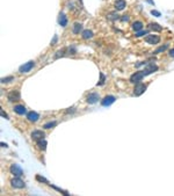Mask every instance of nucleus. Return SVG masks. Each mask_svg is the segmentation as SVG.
I'll list each match as a JSON object with an SVG mask.
<instances>
[{
    "label": "nucleus",
    "mask_w": 174,
    "mask_h": 196,
    "mask_svg": "<svg viewBox=\"0 0 174 196\" xmlns=\"http://www.w3.org/2000/svg\"><path fill=\"white\" fill-rule=\"evenodd\" d=\"M145 76H146V72H145V70H144V71L135 72V73L131 76L130 81H131V82H138V81L142 80V79H143Z\"/></svg>",
    "instance_id": "obj_1"
},
{
    "label": "nucleus",
    "mask_w": 174,
    "mask_h": 196,
    "mask_svg": "<svg viewBox=\"0 0 174 196\" xmlns=\"http://www.w3.org/2000/svg\"><path fill=\"white\" fill-rule=\"evenodd\" d=\"M10 185H12V187L16 188V189H21V188H25V182L21 180V179L19 178H14L13 180H10Z\"/></svg>",
    "instance_id": "obj_2"
},
{
    "label": "nucleus",
    "mask_w": 174,
    "mask_h": 196,
    "mask_svg": "<svg viewBox=\"0 0 174 196\" xmlns=\"http://www.w3.org/2000/svg\"><path fill=\"white\" fill-rule=\"evenodd\" d=\"M146 89V84H138L137 86H135V89H134V94L136 97H139L142 95Z\"/></svg>",
    "instance_id": "obj_3"
},
{
    "label": "nucleus",
    "mask_w": 174,
    "mask_h": 196,
    "mask_svg": "<svg viewBox=\"0 0 174 196\" xmlns=\"http://www.w3.org/2000/svg\"><path fill=\"white\" fill-rule=\"evenodd\" d=\"M35 63L34 62H28L26 64H23V65H21L20 66V69H19V72H21V73H26V72H29L33 67H34Z\"/></svg>",
    "instance_id": "obj_4"
},
{
    "label": "nucleus",
    "mask_w": 174,
    "mask_h": 196,
    "mask_svg": "<svg viewBox=\"0 0 174 196\" xmlns=\"http://www.w3.org/2000/svg\"><path fill=\"white\" fill-rule=\"evenodd\" d=\"M116 101V99H115V97H113V95H108V97H106V98L101 101V105L104 106V107H107V106H110V105H113L114 102Z\"/></svg>",
    "instance_id": "obj_5"
},
{
    "label": "nucleus",
    "mask_w": 174,
    "mask_h": 196,
    "mask_svg": "<svg viewBox=\"0 0 174 196\" xmlns=\"http://www.w3.org/2000/svg\"><path fill=\"white\" fill-rule=\"evenodd\" d=\"M145 41L148 42V44H157L160 42V37L157 35H148L145 37Z\"/></svg>",
    "instance_id": "obj_6"
},
{
    "label": "nucleus",
    "mask_w": 174,
    "mask_h": 196,
    "mask_svg": "<svg viewBox=\"0 0 174 196\" xmlns=\"http://www.w3.org/2000/svg\"><path fill=\"white\" fill-rule=\"evenodd\" d=\"M20 99H21V95H20V92H17V91H13V92H10L8 94V100L10 102L19 101Z\"/></svg>",
    "instance_id": "obj_7"
},
{
    "label": "nucleus",
    "mask_w": 174,
    "mask_h": 196,
    "mask_svg": "<svg viewBox=\"0 0 174 196\" xmlns=\"http://www.w3.org/2000/svg\"><path fill=\"white\" fill-rule=\"evenodd\" d=\"M10 172H12L15 177H21V175L23 174L22 168H21L20 166H17V165H12V166H10Z\"/></svg>",
    "instance_id": "obj_8"
},
{
    "label": "nucleus",
    "mask_w": 174,
    "mask_h": 196,
    "mask_svg": "<svg viewBox=\"0 0 174 196\" xmlns=\"http://www.w3.org/2000/svg\"><path fill=\"white\" fill-rule=\"evenodd\" d=\"M98 101H99V94L98 93H91V94H88V97H87V102L88 103L94 105Z\"/></svg>",
    "instance_id": "obj_9"
},
{
    "label": "nucleus",
    "mask_w": 174,
    "mask_h": 196,
    "mask_svg": "<svg viewBox=\"0 0 174 196\" xmlns=\"http://www.w3.org/2000/svg\"><path fill=\"white\" fill-rule=\"evenodd\" d=\"M32 138L34 139V141H41V139H43L44 138V132L43 131H41V130H35L33 131V134H32Z\"/></svg>",
    "instance_id": "obj_10"
},
{
    "label": "nucleus",
    "mask_w": 174,
    "mask_h": 196,
    "mask_svg": "<svg viewBox=\"0 0 174 196\" xmlns=\"http://www.w3.org/2000/svg\"><path fill=\"white\" fill-rule=\"evenodd\" d=\"M27 118H28L29 121H32V122H36V121L40 118V115H38L36 111H29V113L27 114Z\"/></svg>",
    "instance_id": "obj_11"
},
{
    "label": "nucleus",
    "mask_w": 174,
    "mask_h": 196,
    "mask_svg": "<svg viewBox=\"0 0 174 196\" xmlns=\"http://www.w3.org/2000/svg\"><path fill=\"white\" fill-rule=\"evenodd\" d=\"M58 23L61 25L62 27H65V26L68 25V18L65 16V14H64L63 12L59 14V18H58Z\"/></svg>",
    "instance_id": "obj_12"
},
{
    "label": "nucleus",
    "mask_w": 174,
    "mask_h": 196,
    "mask_svg": "<svg viewBox=\"0 0 174 196\" xmlns=\"http://www.w3.org/2000/svg\"><path fill=\"white\" fill-rule=\"evenodd\" d=\"M14 111L19 115H23V114H26V108L23 105H16L14 107Z\"/></svg>",
    "instance_id": "obj_13"
},
{
    "label": "nucleus",
    "mask_w": 174,
    "mask_h": 196,
    "mask_svg": "<svg viewBox=\"0 0 174 196\" xmlns=\"http://www.w3.org/2000/svg\"><path fill=\"white\" fill-rule=\"evenodd\" d=\"M115 8L117 10H122L125 8V0H116L115 1Z\"/></svg>",
    "instance_id": "obj_14"
},
{
    "label": "nucleus",
    "mask_w": 174,
    "mask_h": 196,
    "mask_svg": "<svg viewBox=\"0 0 174 196\" xmlns=\"http://www.w3.org/2000/svg\"><path fill=\"white\" fill-rule=\"evenodd\" d=\"M148 29H150V30H153V31H161V30H163V27H161L160 25L156 23V22H153V23H150V25H148Z\"/></svg>",
    "instance_id": "obj_15"
},
{
    "label": "nucleus",
    "mask_w": 174,
    "mask_h": 196,
    "mask_svg": "<svg viewBox=\"0 0 174 196\" xmlns=\"http://www.w3.org/2000/svg\"><path fill=\"white\" fill-rule=\"evenodd\" d=\"M82 33V38H85V40H88V38H92L93 37V31L92 30H82L81 31Z\"/></svg>",
    "instance_id": "obj_16"
},
{
    "label": "nucleus",
    "mask_w": 174,
    "mask_h": 196,
    "mask_svg": "<svg viewBox=\"0 0 174 196\" xmlns=\"http://www.w3.org/2000/svg\"><path fill=\"white\" fill-rule=\"evenodd\" d=\"M142 28H143V23H142L140 21H136V22L132 23V29H134L135 31H139V30H142Z\"/></svg>",
    "instance_id": "obj_17"
},
{
    "label": "nucleus",
    "mask_w": 174,
    "mask_h": 196,
    "mask_svg": "<svg viewBox=\"0 0 174 196\" xmlns=\"http://www.w3.org/2000/svg\"><path fill=\"white\" fill-rule=\"evenodd\" d=\"M107 19H108L109 21H116L117 19H120V16H118V14H117V13L112 12V13H109V14L107 15Z\"/></svg>",
    "instance_id": "obj_18"
},
{
    "label": "nucleus",
    "mask_w": 174,
    "mask_h": 196,
    "mask_svg": "<svg viewBox=\"0 0 174 196\" xmlns=\"http://www.w3.org/2000/svg\"><path fill=\"white\" fill-rule=\"evenodd\" d=\"M81 29H82V26H81V23H79V22H77V23H74V26H73V33L74 34H79V31H81Z\"/></svg>",
    "instance_id": "obj_19"
},
{
    "label": "nucleus",
    "mask_w": 174,
    "mask_h": 196,
    "mask_svg": "<svg viewBox=\"0 0 174 196\" xmlns=\"http://www.w3.org/2000/svg\"><path fill=\"white\" fill-rule=\"evenodd\" d=\"M57 125V122L56 121H52V122H48L44 124V129H50V128H53Z\"/></svg>",
    "instance_id": "obj_20"
},
{
    "label": "nucleus",
    "mask_w": 174,
    "mask_h": 196,
    "mask_svg": "<svg viewBox=\"0 0 174 196\" xmlns=\"http://www.w3.org/2000/svg\"><path fill=\"white\" fill-rule=\"evenodd\" d=\"M38 147H40L41 150H45V147H46V142H45L44 139L38 141Z\"/></svg>",
    "instance_id": "obj_21"
},
{
    "label": "nucleus",
    "mask_w": 174,
    "mask_h": 196,
    "mask_svg": "<svg viewBox=\"0 0 174 196\" xmlns=\"http://www.w3.org/2000/svg\"><path fill=\"white\" fill-rule=\"evenodd\" d=\"M168 48V44H165V45H163V46H160V48H158L156 50V52L154 54H159V52H163V51H165L166 49Z\"/></svg>",
    "instance_id": "obj_22"
},
{
    "label": "nucleus",
    "mask_w": 174,
    "mask_h": 196,
    "mask_svg": "<svg viewBox=\"0 0 174 196\" xmlns=\"http://www.w3.org/2000/svg\"><path fill=\"white\" fill-rule=\"evenodd\" d=\"M148 33V31H146V30H144V31H143V30H139V31L136 33V36H137V37H140V36H143V35H146Z\"/></svg>",
    "instance_id": "obj_23"
},
{
    "label": "nucleus",
    "mask_w": 174,
    "mask_h": 196,
    "mask_svg": "<svg viewBox=\"0 0 174 196\" xmlns=\"http://www.w3.org/2000/svg\"><path fill=\"white\" fill-rule=\"evenodd\" d=\"M13 80V77H8L6 79H1V82H9V81Z\"/></svg>",
    "instance_id": "obj_24"
},
{
    "label": "nucleus",
    "mask_w": 174,
    "mask_h": 196,
    "mask_svg": "<svg viewBox=\"0 0 174 196\" xmlns=\"http://www.w3.org/2000/svg\"><path fill=\"white\" fill-rule=\"evenodd\" d=\"M63 55H64V50H62V51H58V52L56 54V56H55V58L57 59V58H58L59 56H63Z\"/></svg>",
    "instance_id": "obj_25"
},
{
    "label": "nucleus",
    "mask_w": 174,
    "mask_h": 196,
    "mask_svg": "<svg viewBox=\"0 0 174 196\" xmlns=\"http://www.w3.org/2000/svg\"><path fill=\"white\" fill-rule=\"evenodd\" d=\"M100 77H101V81L99 82V85H102V84H104V73H100Z\"/></svg>",
    "instance_id": "obj_26"
},
{
    "label": "nucleus",
    "mask_w": 174,
    "mask_h": 196,
    "mask_svg": "<svg viewBox=\"0 0 174 196\" xmlns=\"http://www.w3.org/2000/svg\"><path fill=\"white\" fill-rule=\"evenodd\" d=\"M151 13H152V15H154V16H160V13H159L158 10H152Z\"/></svg>",
    "instance_id": "obj_27"
},
{
    "label": "nucleus",
    "mask_w": 174,
    "mask_h": 196,
    "mask_svg": "<svg viewBox=\"0 0 174 196\" xmlns=\"http://www.w3.org/2000/svg\"><path fill=\"white\" fill-rule=\"evenodd\" d=\"M121 21H123V22H124V21H129V16H128V15H124V16H122Z\"/></svg>",
    "instance_id": "obj_28"
},
{
    "label": "nucleus",
    "mask_w": 174,
    "mask_h": 196,
    "mask_svg": "<svg viewBox=\"0 0 174 196\" xmlns=\"http://www.w3.org/2000/svg\"><path fill=\"white\" fill-rule=\"evenodd\" d=\"M36 179H38V181H41V182H46V180H45L44 178H41L40 175H37V177H36Z\"/></svg>",
    "instance_id": "obj_29"
},
{
    "label": "nucleus",
    "mask_w": 174,
    "mask_h": 196,
    "mask_svg": "<svg viewBox=\"0 0 174 196\" xmlns=\"http://www.w3.org/2000/svg\"><path fill=\"white\" fill-rule=\"evenodd\" d=\"M170 56H171V57H174V49H171V50H170Z\"/></svg>",
    "instance_id": "obj_30"
},
{
    "label": "nucleus",
    "mask_w": 174,
    "mask_h": 196,
    "mask_svg": "<svg viewBox=\"0 0 174 196\" xmlns=\"http://www.w3.org/2000/svg\"><path fill=\"white\" fill-rule=\"evenodd\" d=\"M1 116H2V117H6V118H7V115H6V113H4V110H1Z\"/></svg>",
    "instance_id": "obj_31"
}]
</instances>
